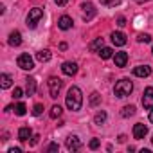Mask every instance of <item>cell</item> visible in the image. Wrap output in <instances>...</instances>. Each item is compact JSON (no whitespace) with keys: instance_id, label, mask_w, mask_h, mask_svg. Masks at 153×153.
Here are the masks:
<instances>
[{"instance_id":"obj_17","label":"cell","mask_w":153,"mask_h":153,"mask_svg":"<svg viewBox=\"0 0 153 153\" xmlns=\"http://www.w3.org/2000/svg\"><path fill=\"white\" fill-rule=\"evenodd\" d=\"M25 92H27V96H34V92H36V79L34 78L25 79Z\"/></svg>"},{"instance_id":"obj_38","label":"cell","mask_w":153,"mask_h":153,"mask_svg":"<svg viewBox=\"0 0 153 153\" xmlns=\"http://www.w3.org/2000/svg\"><path fill=\"white\" fill-rule=\"evenodd\" d=\"M149 121L153 123V108H151V112H149Z\"/></svg>"},{"instance_id":"obj_24","label":"cell","mask_w":153,"mask_h":153,"mask_svg":"<svg viewBox=\"0 0 153 153\" xmlns=\"http://www.w3.org/2000/svg\"><path fill=\"white\" fill-rule=\"evenodd\" d=\"M105 121H106V112H97L96 117H94V123H96L97 126H101Z\"/></svg>"},{"instance_id":"obj_37","label":"cell","mask_w":153,"mask_h":153,"mask_svg":"<svg viewBox=\"0 0 153 153\" xmlns=\"http://www.w3.org/2000/svg\"><path fill=\"white\" fill-rule=\"evenodd\" d=\"M117 140H119V142H124V140H126V137H124V135H119V139H117Z\"/></svg>"},{"instance_id":"obj_27","label":"cell","mask_w":153,"mask_h":153,"mask_svg":"<svg viewBox=\"0 0 153 153\" xmlns=\"http://www.w3.org/2000/svg\"><path fill=\"white\" fill-rule=\"evenodd\" d=\"M119 2H121V0H101V4L106 6V7H115Z\"/></svg>"},{"instance_id":"obj_4","label":"cell","mask_w":153,"mask_h":153,"mask_svg":"<svg viewBox=\"0 0 153 153\" xmlns=\"http://www.w3.org/2000/svg\"><path fill=\"white\" fill-rule=\"evenodd\" d=\"M47 85H49V94H51V97L52 99H56L58 96H59V90H61V87H63V81L59 79V78H49V81H47Z\"/></svg>"},{"instance_id":"obj_7","label":"cell","mask_w":153,"mask_h":153,"mask_svg":"<svg viewBox=\"0 0 153 153\" xmlns=\"http://www.w3.org/2000/svg\"><path fill=\"white\" fill-rule=\"evenodd\" d=\"M65 146H67L68 151H78L81 148V140H79L78 135H68L67 140H65Z\"/></svg>"},{"instance_id":"obj_22","label":"cell","mask_w":153,"mask_h":153,"mask_svg":"<svg viewBox=\"0 0 153 153\" xmlns=\"http://www.w3.org/2000/svg\"><path fill=\"white\" fill-rule=\"evenodd\" d=\"M99 56H101L103 59H108V58H112V56H114V51H112L110 47H103V49L99 51Z\"/></svg>"},{"instance_id":"obj_33","label":"cell","mask_w":153,"mask_h":153,"mask_svg":"<svg viewBox=\"0 0 153 153\" xmlns=\"http://www.w3.org/2000/svg\"><path fill=\"white\" fill-rule=\"evenodd\" d=\"M117 25H119V27H124V25H126V20H124L123 16H119V18H117Z\"/></svg>"},{"instance_id":"obj_5","label":"cell","mask_w":153,"mask_h":153,"mask_svg":"<svg viewBox=\"0 0 153 153\" xmlns=\"http://www.w3.org/2000/svg\"><path fill=\"white\" fill-rule=\"evenodd\" d=\"M81 9H83V20H85V22H90V20L96 16V13H97L92 2H83V4H81Z\"/></svg>"},{"instance_id":"obj_3","label":"cell","mask_w":153,"mask_h":153,"mask_svg":"<svg viewBox=\"0 0 153 153\" xmlns=\"http://www.w3.org/2000/svg\"><path fill=\"white\" fill-rule=\"evenodd\" d=\"M42 18H43V9H40V7H33V9L27 13V18H25V22H27V27L34 29Z\"/></svg>"},{"instance_id":"obj_23","label":"cell","mask_w":153,"mask_h":153,"mask_svg":"<svg viewBox=\"0 0 153 153\" xmlns=\"http://www.w3.org/2000/svg\"><path fill=\"white\" fill-rule=\"evenodd\" d=\"M133 114H135V106H133V105L124 106V108H123V112H121V115H123V117H131Z\"/></svg>"},{"instance_id":"obj_29","label":"cell","mask_w":153,"mask_h":153,"mask_svg":"<svg viewBox=\"0 0 153 153\" xmlns=\"http://www.w3.org/2000/svg\"><path fill=\"white\" fill-rule=\"evenodd\" d=\"M42 112H43V105H34V108H33V115H42Z\"/></svg>"},{"instance_id":"obj_1","label":"cell","mask_w":153,"mask_h":153,"mask_svg":"<svg viewBox=\"0 0 153 153\" xmlns=\"http://www.w3.org/2000/svg\"><path fill=\"white\" fill-rule=\"evenodd\" d=\"M65 103H67V108L72 110V112L81 110V105H83V94H81V90L78 87H70L68 92H67Z\"/></svg>"},{"instance_id":"obj_25","label":"cell","mask_w":153,"mask_h":153,"mask_svg":"<svg viewBox=\"0 0 153 153\" xmlns=\"http://www.w3.org/2000/svg\"><path fill=\"white\" fill-rule=\"evenodd\" d=\"M15 114H16V115H20V117H22V115H25V114H27V106H25L24 103H18V105L15 106Z\"/></svg>"},{"instance_id":"obj_40","label":"cell","mask_w":153,"mask_h":153,"mask_svg":"<svg viewBox=\"0 0 153 153\" xmlns=\"http://www.w3.org/2000/svg\"><path fill=\"white\" fill-rule=\"evenodd\" d=\"M151 142H153V139H151Z\"/></svg>"},{"instance_id":"obj_13","label":"cell","mask_w":153,"mask_h":153,"mask_svg":"<svg viewBox=\"0 0 153 153\" xmlns=\"http://www.w3.org/2000/svg\"><path fill=\"white\" fill-rule=\"evenodd\" d=\"M114 61H115V67H126V63H128V54L124 52V51H121V52H115L114 54Z\"/></svg>"},{"instance_id":"obj_9","label":"cell","mask_w":153,"mask_h":153,"mask_svg":"<svg viewBox=\"0 0 153 153\" xmlns=\"http://www.w3.org/2000/svg\"><path fill=\"white\" fill-rule=\"evenodd\" d=\"M146 133H148V126H146V124H142V123H137V124L133 126V137H135L137 140L144 139V137H146Z\"/></svg>"},{"instance_id":"obj_26","label":"cell","mask_w":153,"mask_h":153,"mask_svg":"<svg viewBox=\"0 0 153 153\" xmlns=\"http://www.w3.org/2000/svg\"><path fill=\"white\" fill-rule=\"evenodd\" d=\"M99 103H101V96H99L97 92H92V94H90V105H92V106H97Z\"/></svg>"},{"instance_id":"obj_31","label":"cell","mask_w":153,"mask_h":153,"mask_svg":"<svg viewBox=\"0 0 153 153\" xmlns=\"http://www.w3.org/2000/svg\"><path fill=\"white\" fill-rule=\"evenodd\" d=\"M99 144H101V142H99V139H92V140L88 142V148H90V149H97V148H99Z\"/></svg>"},{"instance_id":"obj_30","label":"cell","mask_w":153,"mask_h":153,"mask_svg":"<svg viewBox=\"0 0 153 153\" xmlns=\"http://www.w3.org/2000/svg\"><path fill=\"white\" fill-rule=\"evenodd\" d=\"M22 94H24V90H22L20 87H15V90H13V97H15V99H20Z\"/></svg>"},{"instance_id":"obj_34","label":"cell","mask_w":153,"mask_h":153,"mask_svg":"<svg viewBox=\"0 0 153 153\" xmlns=\"http://www.w3.org/2000/svg\"><path fill=\"white\" fill-rule=\"evenodd\" d=\"M54 2H56L58 6H67V2H68V0H54Z\"/></svg>"},{"instance_id":"obj_14","label":"cell","mask_w":153,"mask_h":153,"mask_svg":"<svg viewBox=\"0 0 153 153\" xmlns=\"http://www.w3.org/2000/svg\"><path fill=\"white\" fill-rule=\"evenodd\" d=\"M110 38H112V43L117 45V47H123V45H126V42H128L126 36H124L123 33H119V31H117V33H112Z\"/></svg>"},{"instance_id":"obj_35","label":"cell","mask_w":153,"mask_h":153,"mask_svg":"<svg viewBox=\"0 0 153 153\" xmlns=\"http://www.w3.org/2000/svg\"><path fill=\"white\" fill-rule=\"evenodd\" d=\"M38 139H40V137H38V135H34V137H33V140H31V146H36V144H38Z\"/></svg>"},{"instance_id":"obj_12","label":"cell","mask_w":153,"mask_h":153,"mask_svg":"<svg viewBox=\"0 0 153 153\" xmlns=\"http://www.w3.org/2000/svg\"><path fill=\"white\" fill-rule=\"evenodd\" d=\"M72 25H74V22H72V18H70L68 15H63V16L58 20V27H59L61 31H68V29H72Z\"/></svg>"},{"instance_id":"obj_28","label":"cell","mask_w":153,"mask_h":153,"mask_svg":"<svg viewBox=\"0 0 153 153\" xmlns=\"http://www.w3.org/2000/svg\"><path fill=\"white\" fill-rule=\"evenodd\" d=\"M137 40H139L140 43H149V42H151V36L144 33V34H139V36H137Z\"/></svg>"},{"instance_id":"obj_6","label":"cell","mask_w":153,"mask_h":153,"mask_svg":"<svg viewBox=\"0 0 153 153\" xmlns=\"http://www.w3.org/2000/svg\"><path fill=\"white\" fill-rule=\"evenodd\" d=\"M16 63H18V67L24 68V70H33V68H34V61H33V58H31L29 54H20L18 59H16Z\"/></svg>"},{"instance_id":"obj_36","label":"cell","mask_w":153,"mask_h":153,"mask_svg":"<svg viewBox=\"0 0 153 153\" xmlns=\"http://www.w3.org/2000/svg\"><path fill=\"white\" fill-rule=\"evenodd\" d=\"M9 153H22L20 148H9Z\"/></svg>"},{"instance_id":"obj_10","label":"cell","mask_w":153,"mask_h":153,"mask_svg":"<svg viewBox=\"0 0 153 153\" xmlns=\"http://www.w3.org/2000/svg\"><path fill=\"white\" fill-rule=\"evenodd\" d=\"M61 72L65 76H74L76 72H78V63H74V61H65L61 65Z\"/></svg>"},{"instance_id":"obj_32","label":"cell","mask_w":153,"mask_h":153,"mask_svg":"<svg viewBox=\"0 0 153 153\" xmlns=\"http://www.w3.org/2000/svg\"><path fill=\"white\" fill-rule=\"evenodd\" d=\"M58 149H59V146H58L56 142H52V144H49V148H47V151H51V153H52V151H58Z\"/></svg>"},{"instance_id":"obj_15","label":"cell","mask_w":153,"mask_h":153,"mask_svg":"<svg viewBox=\"0 0 153 153\" xmlns=\"http://www.w3.org/2000/svg\"><path fill=\"white\" fill-rule=\"evenodd\" d=\"M33 137V130L29 128V126H22L20 130H18V140L20 142H25V140H29Z\"/></svg>"},{"instance_id":"obj_20","label":"cell","mask_w":153,"mask_h":153,"mask_svg":"<svg viewBox=\"0 0 153 153\" xmlns=\"http://www.w3.org/2000/svg\"><path fill=\"white\" fill-rule=\"evenodd\" d=\"M36 59L42 61V63H45V61L51 59V52H49L47 49H45V51H40V52H36Z\"/></svg>"},{"instance_id":"obj_16","label":"cell","mask_w":153,"mask_h":153,"mask_svg":"<svg viewBox=\"0 0 153 153\" xmlns=\"http://www.w3.org/2000/svg\"><path fill=\"white\" fill-rule=\"evenodd\" d=\"M7 43H9L11 47H18V45L22 43V34H20V31H13V33L9 34Z\"/></svg>"},{"instance_id":"obj_2","label":"cell","mask_w":153,"mask_h":153,"mask_svg":"<svg viewBox=\"0 0 153 153\" xmlns=\"http://www.w3.org/2000/svg\"><path fill=\"white\" fill-rule=\"evenodd\" d=\"M131 90H133V83H131L130 79H126V78L119 79V81L115 83V87H114V94H115L117 97H128V96L131 94Z\"/></svg>"},{"instance_id":"obj_41","label":"cell","mask_w":153,"mask_h":153,"mask_svg":"<svg viewBox=\"0 0 153 153\" xmlns=\"http://www.w3.org/2000/svg\"><path fill=\"white\" fill-rule=\"evenodd\" d=\"M151 52H153V51H151Z\"/></svg>"},{"instance_id":"obj_21","label":"cell","mask_w":153,"mask_h":153,"mask_svg":"<svg viewBox=\"0 0 153 153\" xmlns=\"http://www.w3.org/2000/svg\"><path fill=\"white\" fill-rule=\"evenodd\" d=\"M61 112H63V110H61V106H59V105H54V106L51 108L49 115H51V119H58V117L61 115Z\"/></svg>"},{"instance_id":"obj_18","label":"cell","mask_w":153,"mask_h":153,"mask_svg":"<svg viewBox=\"0 0 153 153\" xmlns=\"http://www.w3.org/2000/svg\"><path fill=\"white\" fill-rule=\"evenodd\" d=\"M11 85H13V78H11L9 74H2V76H0V87H2L4 90L9 88Z\"/></svg>"},{"instance_id":"obj_11","label":"cell","mask_w":153,"mask_h":153,"mask_svg":"<svg viewBox=\"0 0 153 153\" xmlns=\"http://www.w3.org/2000/svg\"><path fill=\"white\" fill-rule=\"evenodd\" d=\"M133 74L137 76V78H148V76L151 74V67L149 65H139L133 68Z\"/></svg>"},{"instance_id":"obj_39","label":"cell","mask_w":153,"mask_h":153,"mask_svg":"<svg viewBox=\"0 0 153 153\" xmlns=\"http://www.w3.org/2000/svg\"><path fill=\"white\" fill-rule=\"evenodd\" d=\"M135 2H139V4H144V2H148V0H135Z\"/></svg>"},{"instance_id":"obj_8","label":"cell","mask_w":153,"mask_h":153,"mask_svg":"<svg viewBox=\"0 0 153 153\" xmlns=\"http://www.w3.org/2000/svg\"><path fill=\"white\" fill-rule=\"evenodd\" d=\"M142 106H144L146 110H151V108H153V88H151V87H148V88L144 90V96H142Z\"/></svg>"},{"instance_id":"obj_19","label":"cell","mask_w":153,"mask_h":153,"mask_svg":"<svg viewBox=\"0 0 153 153\" xmlns=\"http://www.w3.org/2000/svg\"><path fill=\"white\" fill-rule=\"evenodd\" d=\"M88 49H90L92 52H99V51L103 49V38H96V40L88 45Z\"/></svg>"}]
</instances>
